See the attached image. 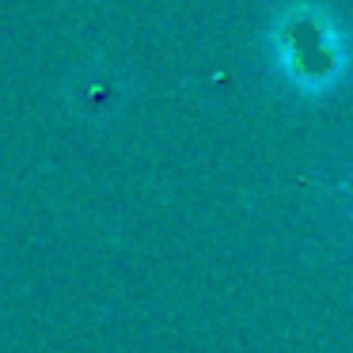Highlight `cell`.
I'll return each mask as SVG.
<instances>
[{"instance_id": "6da1fadb", "label": "cell", "mask_w": 353, "mask_h": 353, "mask_svg": "<svg viewBox=\"0 0 353 353\" xmlns=\"http://www.w3.org/2000/svg\"><path fill=\"white\" fill-rule=\"evenodd\" d=\"M277 72L300 92H327L345 72L342 27L315 4H292L274 23Z\"/></svg>"}]
</instances>
